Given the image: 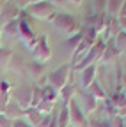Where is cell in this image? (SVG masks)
Returning a JSON list of instances; mask_svg holds the SVG:
<instances>
[{
	"mask_svg": "<svg viewBox=\"0 0 126 127\" xmlns=\"http://www.w3.org/2000/svg\"><path fill=\"white\" fill-rule=\"evenodd\" d=\"M50 48L46 44V37H39V41L36 42V50H34V58L37 62H46L50 58Z\"/></svg>",
	"mask_w": 126,
	"mask_h": 127,
	"instance_id": "cell-4",
	"label": "cell"
},
{
	"mask_svg": "<svg viewBox=\"0 0 126 127\" xmlns=\"http://www.w3.org/2000/svg\"><path fill=\"white\" fill-rule=\"evenodd\" d=\"M28 12L36 18H50V14H53V4L39 0V2L28 5Z\"/></svg>",
	"mask_w": 126,
	"mask_h": 127,
	"instance_id": "cell-1",
	"label": "cell"
},
{
	"mask_svg": "<svg viewBox=\"0 0 126 127\" xmlns=\"http://www.w3.org/2000/svg\"><path fill=\"white\" fill-rule=\"evenodd\" d=\"M55 27L64 30L66 34H71V32H75L76 28V21H75V16L71 14H59L57 20H55Z\"/></svg>",
	"mask_w": 126,
	"mask_h": 127,
	"instance_id": "cell-3",
	"label": "cell"
},
{
	"mask_svg": "<svg viewBox=\"0 0 126 127\" xmlns=\"http://www.w3.org/2000/svg\"><path fill=\"white\" fill-rule=\"evenodd\" d=\"M94 72H96V67L94 65H89L84 69V85L85 87H91L94 83Z\"/></svg>",
	"mask_w": 126,
	"mask_h": 127,
	"instance_id": "cell-10",
	"label": "cell"
},
{
	"mask_svg": "<svg viewBox=\"0 0 126 127\" xmlns=\"http://www.w3.org/2000/svg\"><path fill=\"white\" fill-rule=\"evenodd\" d=\"M14 97H16V101H18V106L23 109V108H27L28 109V106H30V102H32V90H28L27 87H23V88H18L16 92H14Z\"/></svg>",
	"mask_w": 126,
	"mask_h": 127,
	"instance_id": "cell-5",
	"label": "cell"
},
{
	"mask_svg": "<svg viewBox=\"0 0 126 127\" xmlns=\"http://www.w3.org/2000/svg\"><path fill=\"white\" fill-rule=\"evenodd\" d=\"M94 2H96V5H98V9H101L105 4H107V0H94Z\"/></svg>",
	"mask_w": 126,
	"mask_h": 127,
	"instance_id": "cell-14",
	"label": "cell"
},
{
	"mask_svg": "<svg viewBox=\"0 0 126 127\" xmlns=\"http://www.w3.org/2000/svg\"><path fill=\"white\" fill-rule=\"evenodd\" d=\"M11 57H12V51L9 50V48H0V65L9 64Z\"/></svg>",
	"mask_w": 126,
	"mask_h": 127,
	"instance_id": "cell-11",
	"label": "cell"
},
{
	"mask_svg": "<svg viewBox=\"0 0 126 127\" xmlns=\"http://www.w3.org/2000/svg\"><path fill=\"white\" fill-rule=\"evenodd\" d=\"M7 7H4L2 9V12H0V20H14V16H16L18 14V9L16 7H14L12 4H5Z\"/></svg>",
	"mask_w": 126,
	"mask_h": 127,
	"instance_id": "cell-9",
	"label": "cell"
},
{
	"mask_svg": "<svg viewBox=\"0 0 126 127\" xmlns=\"http://www.w3.org/2000/svg\"><path fill=\"white\" fill-rule=\"evenodd\" d=\"M0 127H12V120H9L4 113H0Z\"/></svg>",
	"mask_w": 126,
	"mask_h": 127,
	"instance_id": "cell-12",
	"label": "cell"
},
{
	"mask_svg": "<svg viewBox=\"0 0 126 127\" xmlns=\"http://www.w3.org/2000/svg\"><path fill=\"white\" fill-rule=\"evenodd\" d=\"M69 120H73L76 125H80V127H85V118L82 115L80 108H78V104L73 102V101L69 102Z\"/></svg>",
	"mask_w": 126,
	"mask_h": 127,
	"instance_id": "cell-6",
	"label": "cell"
},
{
	"mask_svg": "<svg viewBox=\"0 0 126 127\" xmlns=\"http://www.w3.org/2000/svg\"><path fill=\"white\" fill-rule=\"evenodd\" d=\"M12 127H32L28 122H25V120H12Z\"/></svg>",
	"mask_w": 126,
	"mask_h": 127,
	"instance_id": "cell-13",
	"label": "cell"
},
{
	"mask_svg": "<svg viewBox=\"0 0 126 127\" xmlns=\"http://www.w3.org/2000/svg\"><path fill=\"white\" fill-rule=\"evenodd\" d=\"M68 74H69V67L68 65H62L59 69H55L50 76H48V81L50 85L57 90V88H64L66 81H68Z\"/></svg>",
	"mask_w": 126,
	"mask_h": 127,
	"instance_id": "cell-2",
	"label": "cell"
},
{
	"mask_svg": "<svg viewBox=\"0 0 126 127\" xmlns=\"http://www.w3.org/2000/svg\"><path fill=\"white\" fill-rule=\"evenodd\" d=\"M0 85H2V81H0Z\"/></svg>",
	"mask_w": 126,
	"mask_h": 127,
	"instance_id": "cell-15",
	"label": "cell"
},
{
	"mask_svg": "<svg viewBox=\"0 0 126 127\" xmlns=\"http://www.w3.org/2000/svg\"><path fill=\"white\" fill-rule=\"evenodd\" d=\"M23 113H25V111H23L21 108H18L16 102H9V104L4 108V115H5L9 120H18Z\"/></svg>",
	"mask_w": 126,
	"mask_h": 127,
	"instance_id": "cell-7",
	"label": "cell"
},
{
	"mask_svg": "<svg viewBox=\"0 0 126 127\" xmlns=\"http://www.w3.org/2000/svg\"><path fill=\"white\" fill-rule=\"evenodd\" d=\"M25 115L28 117V124L32 125V127H37V125L43 122V118H44V115L41 113L37 108H28V109H25Z\"/></svg>",
	"mask_w": 126,
	"mask_h": 127,
	"instance_id": "cell-8",
	"label": "cell"
}]
</instances>
